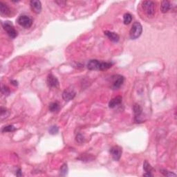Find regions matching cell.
<instances>
[{"label": "cell", "mask_w": 177, "mask_h": 177, "mask_svg": "<svg viewBox=\"0 0 177 177\" xmlns=\"http://www.w3.org/2000/svg\"><path fill=\"white\" fill-rule=\"evenodd\" d=\"M11 83L13 85H14V86H18V81H16V80H11Z\"/></svg>", "instance_id": "26"}, {"label": "cell", "mask_w": 177, "mask_h": 177, "mask_svg": "<svg viewBox=\"0 0 177 177\" xmlns=\"http://www.w3.org/2000/svg\"><path fill=\"white\" fill-rule=\"evenodd\" d=\"M75 96V92L73 89L71 88L66 89L62 94V98L65 101H70V100H73Z\"/></svg>", "instance_id": "8"}, {"label": "cell", "mask_w": 177, "mask_h": 177, "mask_svg": "<svg viewBox=\"0 0 177 177\" xmlns=\"http://www.w3.org/2000/svg\"><path fill=\"white\" fill-rule=\"evenodd\" d=\"M112 62H100L97 60H91L89 61L87 64V68L89 70H94V71H104L109 69L113 65Z\"/></svg>", "instance_id": "1"}, {"label": "cell", "mask_w": 177, "mask_h": 177, "mask_svg": "<svg viewBox=\"0 0 177 177\" xmlns=\"http://www.w3.org/2000/svg\"><path fill=\"white\" fill-rule=\"evenodd\" d=\"M172 6L170 1H163L161 5V11L163 13H167L170 10Z\"/></svg>", "instance_id": "15"}, {"label": "cell", "mask_w": 177, "mask_h": 177, "mask_svg": "<svg viewBox=\"0 0 177 177\" xmlns=\"http://www.w3.org/2000/svg\"><path fill=\"white\" fill-rule=\"evenodd\" d=\"M16 175H17V176H22V172H21V170H20V169H19L18 172H17Z\"/></svg>", "instance_id": "27"}, {"label": "cell", "mask_w": 177, "mask_h": 177, "mask_svg": "<svg viewBox=\"0 0 177 177\" xmlns=\"http://www.w3.org/2000/svg\"><path fill=\"white\" fill-rule=\"evenodd\" d=\"M67 172H68V167L66 164H64L60 168V176H64L67 174Z\"/></svg>", "instance_id": "19"}, {"label": "cell", "mask_w": 177, "mask_h": 177, "mask_svg": "<svg viewBox=\"0 0 177 177\" xmlns=\"http://www.w3.org/2000/svg\"><path fill=\"white\" fill-rule=\"evenodd\" d=\"M2 26L5 31L6 32L9 37L11 38H15L18 36V32L15 30L13 23L10 21H6L2 23Z\"/></svg>", "instance_id": "4"}, {"label": "cell", "mask_w": 177, "mask_h": 177, "mask_svg": "<svg viewBox=\"0 0 177 177\" xmlns=\"http://www.w3.org/2000/svg\"><path fill=\"white\" fill-rule=\"evenodd\" d=\"M142 32V27L140 22H136L133 24L129 31V37L132 39H136L138 38L141 35Z\"/></svg>", "instance_id": "3"}, {"label": "cell", "mask_w": 177, "mask_h": 177, "mask_svg": "<svg viewBox=\"0 0 177 177\" xmlns=\"http://www.w3.org/2000/svg\"><path fill=\"white\" fill-rule=\"evenodd\" d=\"M142 7L145 14L148 17H153L155 13L156 4L152 1H144L142 3Z\"/></svg>", "instance_id": "2"}, {"label": "cell", "mask_w": 177, "mask_h": 177, "mask_svg": "<svg viewBox=\"0 0 177 177\" xmlns=\"http://www.w3.org/2000/svg\"><path fill=\"white\" fill-rule=\"evenodd\" d=\"M161 172L162 173V174L164 175V176H176V174H174V173H172L171 172H169V171H167L165 170H161Z\"/></svg>", "instance_id": "24"}, {"label": "cell", "mask_w": 177, "mask_h": 177, "mask_svg": "<svg viewBox=\"0 0 177 177\" xmlns=\"http://www.w3.org/2000/svg\"><path fill=\"white\" fill-rule=\"evenodd\" d=\"M47 85L49 87H58L59 86L58 80L53 74H49L47 77Z\"/></svg>", "instance_id": "10"}, {"label": "cell", "mask_w": 177, "mask_h": 177, "mask_svg": "<svg viewBox=\"0 0 177 177\" xmlns=\"http://www.w3.org/2000/svg\"><path fill=\"white\" fill-rule=\"evenodd\" d=\"M143 176H153V174H152L151 173L147 172V174H143Z\"/></svg>", "instance_id": "29"}, {"label": "cell", "mask_w": 177, "mask_h": 177, "mask_svg": "<svg viewBox=\"0 0 177 177\" xmlns=\"http://www.w3.org/2000/svg\"><path fill=\"white\" fill-rule=\"evenodd\" d=\"M133 110H134V113L135 115V121H136V123H138V121H139V118L140 117V116H141L142 112V107L139 104H135L134 105V107H133Z\"/></svg>", "instance_id": "12"}, {"label": "cell", "mask_w": 177, "mask_h": 177, "mask_svg": "<svg viewBox=\"0 0 177 177\" xmlns=\"http://www.w3.org/2000/svg\"><path fill=\"white\" fill-rule=\"evenodd\" d=\"M18 23L22 27L28 28L33 24V20L28 15H22L18 18Z\"/></svg>", "instance_id": "5"}, {"label": "cell", "mask_w": 177, "mask_h": 177, "mask_svg": "<svg viewBox=\"0 0 177 177\" xmlns=\"http://www.w3.org/2000/svg\"><path fill=\"white\" fill-rule=\"evenodd\" d=\"M56 3L57 4H58L60 6H61V5H62V4H66V1H56Z\"/></svg>", "instance_id": "28"}, {"label": "cell", "mask_w": 177, "mask_h": 177, "mask_svg": "<svg viewBox=\"0 0 177 177\" xmlns=\"http://www.w3.org/2000/svg\"><path fill=\"white\" fill-rule=\"evenodd\" d=\"M59 109H60V104H59L58 102H52V103H51L50 105H49V110H50V111L51 112L58 111Z\"/></svg>", "instance_id": "17"}, {"label": "cell", "mask_w": 177, "mask_h": 177, "mask_svg": "<svg viewBox=\"0 0 177 177\" xmlns=\"http://www.w3.org/2000/svg\"><path fill=\"white\" fill-rule=\"evenodd\" d=\"M122 100H123V98L121 96H116L115 98L111 99L110 100L109 103V106L110 108H114L115 106H116L119 104H121Z\"/></svg>", "instance_id": "14"}, {"label": "cell", "mask_w": 177, "mask_h": 177, "mask_svg": "<svg viewBox=\"0 0 177 177\" xmlns=\"http://www.w3.org/2000/svg\"><path fill=\"white\" fill-rule=\"evenodd\" d=\"M122 148L119 146H114L110 149V154L112 156V158L114 161H118L121 159L122 155Z\"/></svg>", "instance_id": "7"}, {"label": "cell", "mask_w": 177, "mask_h": 177, "mask_svg": "<svg viewBox=\"0 0 177 177\" xmlns=\"http://www.w3.org/2000/svg\"><path fill=\"white\" fill-rule=\"evenodd\" d=\"M143 169L146 172L151 173V172L153 170V167L151 166V165L147 162V161H145L143 163Z\"/></svg>", "instance_id": "18"}, {"label": "cell", "mask_w": 177, "mask_h": 177, "mask_svg": "<svg viewBox=\"0 0 177 177\" xmlns=\"http://www.w3.org/2000/svg\"><path fill=\"white\" fill-rule=\"evenodd\" d=\"M1 93H2V94L5 95V96H8L11 93L10 89L7 86H5V85L2 86V87H1Z\"/></svg>", "instance_id": "23"}, {"label": "cell", "mask_w": 177, "mask_h": 177, "mask_svg": "<svg viewBox=\"0 0 177 177\" xmlns=\"http://www.w3.org/2000/svg\"><path fill=\"white\" fill-rule=\"evenodd\" d=\"M112 88L114 89H118L122 86L124 83L125 78L121 75H115L112 76Z\"/></svg>", "instance_id": "6"}, {"label": "cell", "mask_w": 177, "mask_h": 177, "mask_svg": "<svg viewBox=\"0 0 177 177\" xmlns=\"http://www.w3.org/2000/svg\"><path fill=\"white\" fill-rule=\"evenodd\" d=\"M30 6L33 13L36 14L40 13L42 11V4L40 1H37V0H32L30 1Z\"/></svg>", "instance_id": "9"}, {"label": "cell", "mask_w": 177, "mask_h": 177, "mask_svg": "<svg viewBox=\"0 0 177 177\" xmlns=\"http://www.w3.org/2000/svg\"><path fill=\"white\" fill-rule=\"evenodd\" d=\"M83 136H82L81 134H78L77 136V137H76V138H77V141L78 142H81V140H82V141L83 142Z\"/></svg>", "instance_id": "25"}, {"label": "cell", "mask_w": 177, "mask_h": 177, "mask_svg": "<svg viewBox=\"0 0 177 177\" xmlns=\"http://www.w3.org/2000/svg\"><path fill=\"white\" fill-rule=\"evenodd\" d=\"M16 130V128L13 125H8L2 129V132H11Z\"/></svg>", "instance_id": "20"}, {"label": "cell", "mask_w": 177, "mask_h": 177, "mask_svg": "<svg viewBox=\"0 0 177 177\" xmlns=\"http://www.w3.org/2000/svg\"><path fill=\"white\" fill-rule=\"evenodd\" d=\"M132 21V15L130 14V13H125V14L123 15V22H124L125 24H129Z\"/></svg>", "instance_id": "16"}, {"label": "cell", "mask_w": 177, "mask_h": 177, "mask_svg": "<svg viewBox=\"0 0 177 177\" xmlns=\"http://www.w3.org/2000/svg\"><path fill=\"white\" fill-rule=\"evenodd\" d=\"M59 132V128L56 125H54V126H52L50 127V129H49V133H50L51 134L55 135L57 134Z\"/></svg>", "instance_id": "22"}, {"label": "cell", "mask_w": 177, "mask_h": 177, "mask_svg": "<svg viewBox=\"0 0 177 177\" xmlns=\"http://www.w3.org/2000/svg\"><path fill=\"white\" fill-rule=\"evenodd\" d=\"M0 13L2 16H9L11 13L10 7L6 4L1 1L0 2Z\"/></svg>", "instance_id": "11"}, {"label": "cell", "mask_w": 177, "mask_h": 177, "mask_svg": "<svg viewBox=\"0 0 177 177\" xmlns=\"http://www.w3.org/2000/svg\"><path fill=\"white\" fill-rule=\"evenodd\" d=\"M8 111L6 108H4L1 106V120L2 121L3 119H4L8 116Z\"/></svg>", "instance_id": "21"}, {"label": "cell", "mask_w": 177, "mask_h": 177, "mask_svg": "<svg viewBox=\"0 0 177 177\" xmlns=\"http://www.w3.org/2000/svg\"><path fill=\"white\" fill-rule=\"evenodd\" d=\"M104 35L107 37L110 40L114 42H118L119 41V36L117 33L114 32L109 31V30H106L104 31Z\"/></svg>", "instance_id": "13"}]
</instances>
